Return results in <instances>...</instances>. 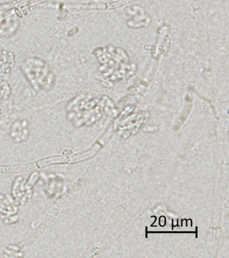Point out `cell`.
Masks as SVG:
<instances>
[{
    "label": "cell",
    "instance_id": "2",
    "mask_svg": "<svg viewBox=\"0 0 229 258\" xmlns=\"http://www.w3.org/2000/svg\"><path fill=\"white\" fill-rule=\"evenodd\" d=\"M15 57L12 53L0 50V75L4 76L10 72L15 64Z\"/></svg>",
    "mask_w": 229,
    "mask_h": 258
},
{
    "label": "cell",
    "instance_id": "1",
    "mask_svg": "<svg viewBox=\"0 0 229 258\" xmlns=\"http://www.w3.org/2000/svg\"><path fill=\"white\" fill-rule=\"evenodd\" d=\"M27 59L37 70L35 71L29 64L24 61L25 67L23 68V71L32 86L46 90L52 88L55 83V75L50 71L49 67L45 61L38 58H30Z\"/></svg>",
    "mask_w": 229,
    "mask_h": 258
},
{
    "label": "cell",
    "instance_id": "4",
    "mask_svg": "<svg viewBox=\"0 0 229 258\" xmlns=\"http://www.w3.org/2000/svg\"><path fill=\"white\" fill-rule=\"evenodd\" d=\"M65 162H68V159L65 157H50V158H48V159H45L42 161H40L39 162H38V165H39L40 167H44V166L53 164V163H65Z\"/></svg>",
    "mask_w": 229,
    "mask_h": 258
},
{
    "label": "cell",
    "instance_id": "5",
    "mask_svg": "<svg viewBox=\"0 0 229 258\" xmlns=\"http://www.w3.org/2000/svg\"><path fill=\"white\" fill-rule=\"evenodd\" d=\"M0 113H1V110H0Z\"/></svg>",
    "mask_w": 229,
    "mask_h": 258
},
{
    "label": "cell",
    "instance_id": "3",
    "mask_svg": "<svg viewBox=\"0 0 229 258\" xmlns=\"http://www.w3.org/2000/svg\"><path fill=\"white\" fill-rule=\"evenodd\" d=\"M12 92V89L6 81L0 80V99H6Z\"/></svg>",
    "mask_w": 229,
    "mask_h": 258
}]
</instances>
